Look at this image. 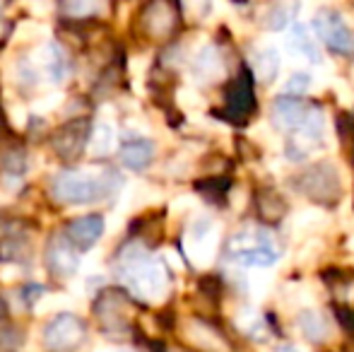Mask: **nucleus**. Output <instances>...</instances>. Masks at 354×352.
<instances>
[{
  "label": "nucleus",
  "instance_id": "f257e3e1",
  "mask_svg": "<svg viewBox=\"0 0 354 352\" xmlns=\"http://www.w3.org/2000/svg\"><path fill=\"white\" fill-rule=\"evenodd\" d=\"M121 176L113 169L102 172V174L71 169L53 178L51 193L56 201L66 203V205H84V203L104 201V198L113 196L121 188Z\"/></svg>",
  "mask_w": 354,
  "mask_h": 352
},
{
  "label": "nucleus",
  "instance_id": "f03ea898",
  "mask_svg": "<svg viewBox=\"0 0 354 352\" xmlns=\"http://www.w3.org/2000/svg\"><path fill=\"white\" fill-rule=\"evenodd\" d=\"M87 338V326L75 314H56L44 326V345L51 352H73Z\"/></svg>",
  "mask_w": 354,
  "mask_h": 352
},
{
  "label": "nucleus",
  "instance_id": "7ed1b4c3",
  "mask_svg": "<svg viewBox=\"0 0 354 352\" xmlns=\"http://www.w3.org/2000/svg\"><path fill=\"white\" fill-rule=\"evenodd\" d=\"M123 275L128 277V285L136 292H140L142 297H162L164 287H167V277L159 263H154L152 259H147L145 254H131L123 263Z\"/></svg>",
  "mask_w": 354,
  "mask_h": 352
},
{
  "label": "nucleus",
  "instance_id": "20e7f679",
  "mask_svg": "<svg viewBox=\"0 0 354 352\" xmlns=\"http://www.w3.org/2000/svg\"><path fill=\"white\" fill-rule=\"evenodd\" d=\"M94 314L106 333H126L131 324V297L123 290H104L94 302Z\"/></svg>",
  "mask_w": 354,
  "mask_h": 352
},
{
  "label": "nucleus",
  "instance_id": "39448f33",
  "mask_svg": "<svg viewBox=\"0 0 354 352\" xmlns=\"http://www.w3.org/2000/svg\"><path fill=\"white\" fill-rule=\"evenodd\" d=\"M232 256L243 266L266 268V266H272L277 259H280V251H277V246L272 244L266 234H258V237L241 234L234 239Z\"/></svg>",
  "mask_w": 354,
  "mask_h": 352
},
{
  "label": "nucleus",
  "instance_id": "423d86ee",
  "mask_svg": "<svg viewBox=\"0 0 354 352\" xmlns=\"http://www.w3.org/2000/svg\"><path fill=\"white\" fill-rule=\"evenodd\" d=\"M313 29H316L318 39H323L333 51L350 53L354 48L352 32L335 10H318L316 17H313Z\"/></svg>",
  "mask_w": 354,
  "mask_h": 352
},
{
  "label": "nucleus",
  "instance_id": "0eeeda50",
  "mask_svg": "<svg viewBox=\"0 0 354 352\" xmlns=\"http://www.w3.org/2000/svg\"><path fill=\"white\" fill-rule=\"evenodd\" d=\"M89 140V121L87 118H75L61 126L51 138V145L61 160H77L84 152Z\"/></svg>",
  "mask_w": 354,
  "mask_h": 352
},
{
  "label": "nucleus",
  "instance_id": "6e6552de",
  "mask_svg": "<svg viewBox=\"0 0 354 352\" xmlns=\"http://www.w3.org/2000/svg\"><path fill=\"white\" fill-rule=\"evenodd\" d=\"M301 188L306 196L316 198V201L330 203L337 201L342 186H340V176H337L335 167L333 165H316L311 172L301 176Z\"/></svg>",
  "mask_w": 354,
  "mask_h": 352
},
{
  "label": "nucleus",
  "instance_id": "1a4fd4ad",
  "mask_svg": "<svg viewBox=\"0 0 354 352\" xmlns=\"http://www.w3.org/2000/svg\"><path fill=\"white\" fill-rule=\"evenodd\" d=\"M323 116L321 111H311L301 128L294 133V138L287 142V157L292 162H304L308 155H311L313 147H321L323 142Z\"/></svg>",
  "mask_w": 354,
  "mask_h": 352
},
{
  "label": "nucleus",
  "instance_id": "9d476101",
  "mask_svg": "<svg viewBox=\"0 0 354 352\" xmlns=\"http://www.w3.org/2000/svg\"><path fill=\"white\" fill-rule=\"evenodd\" d=\"M80 251L75 249V246L68 241L66 234H56L51 237V241H48L46 246V266L48 270L53 272V275L58 277H68L73 275L75 270H77L80 266Z\"/></svg>",
  "mask_w": 354,
  "mask_h": 352
},
{
  "label": "nucleus",
  "instance_id": "9b49d317",
  "mask_svg": "<svg viewBox=\"0 0 354 352\" xmlns=\"http://www.w3.org/2000/svg\"><path fill=\"white\" fill-rule=\"evenodd\" d=\"M104 234V217L102 215H82L77 220H73L66 230L68 241L77 251H87L102 239Z\"/></svg>",
  "mask_w": 354,
  "mask_h": 352
},
{
  "label": "nucleus",
  "instance_id": "f8f14e48",
  "mask_svg": "<svg viewBox=\"0 0 354 352\" xmlns=\"http://www.w3.org/2000/svg\"><path fill=\"white\" fill-rule=\"evenodd\" d=\"M308 113H311V109L299 97H280L272 104V121H275V126L282 128V131L297 133L299 128L306 123Z\"/></svg>",
  "mask_w": 354,
  "mask_h": 352
},
{
  "label": "nucleus",
  "instance_id": "ddd939ff",
  "mask_svg": "<svg viewBox=\"0 0 354 352\" xmlns=\"http://www.w3.org/2000/svg\"><path fill=\"white\" fill-rule=\"evenodd\" d=\"M176 24V15H174V8L167 3H154L145 10V29H147L152 37H167L169 32Z\"/></svg>",
  "mask_w": 354,
  "mask_h": 352
},
{
  "label": "nucleus",
  "instance_id": "4468645a",
  "mask_svg": "<svg viewBox=\"0 0 354 352\" xmlns=\"http://www.w3.org/2000/svg\"><path fill=\"white\" fill-rule=\"evenodd\" d=\"M152 142L145 140V138H136V140H128L126 145L121 147V162L128 167V169L142 172L145 167L152 162Z\"/></svg>",
  "mask_w": 354,
  "mask_h": 352
},
{
  "label": "nucleus",
  "instance_id": "2eb2a0df",
  "mask_svg": "<svg viewBox=\"0 0 354 352\" xmlns=\"http://www.w3.org/2000/svg\"><path fill=\"white\" fill-rule=\"evenodd\" d=\"M277 71H280V53H277L275 48L266 46L253 53V75L261 82L275 80Z\"/></svg>",
  "mask_w": 354,
  "mask_h": 352
},
{
  "label": "nucleus",
  "instance_id": "dca6fc26",
  "mask_svg": "<svg viewBox=\"0 0 354 352\" xmlns=\"http://www.w3.org/2000/svg\"><path fill=\"white\" fill-rule=\"evenodd\" d=\"M289 51L311 63H321V53H318L316 41H313V37L308 34V29L304 24H294L292 39H289Z\"/></svg>",
  "mask_w": 354,
  "mask_h": 352
},
{
  "label": "nucleus",
  "instance_id": "f3484780",
  "mask_svg": "<svg viewBox=\"0 0 354 352\" xmlns=\"http://www.w3.org/2000/svg\"><path fill=\"white\" fill-rule=\"evenodd\" d=\"M299 326H301L304 335L313 343H321V340L328 338V321L323 319L318 311L313 309H306L299 314Z\"/></svg>",
  "mask_w": 354,
  "mask_h": 352
},
{
  "label": "nucleus",
  "instance_id": "a211bd4d",
  "mask_svg": "<svg viewBox=\"0 0 354 352\" xmlns=\"http://www.w3.org/2000/svg\"><path fill=\"white\" fill-rule=\"evenodd\" d=\"M196 73H201L205 80H214V77H219L224 73V61L222 56H219L217 48H205V51L198 56L196 61Z\"/></svg>",
  "mask_w": 354,
  "mask_h": 352
},
{
  "label": "nucleus",
  "instance_id": "6ab92c4d",
  "mask_svg": "<svg viewBox=\"0 0 354 352\" xmlns=\"http://www.w3.org/2000/svg\"><path fill=\"white\" fill-rule=\"evenodd\" d=\"M113 142V131L111 126H106V123H102V126L97 128V133L92 136V147L97 152H106L109 147H111Z\"/></svg>",
  "mask_w": 354,
  "mask_h": 352
},
{
  "label": "nucleus",
  "instance_id": "aec40b11",
  "mask_svg": "<svg viewBox=\"0 0 354 352\" xmlns=\"http://www.w3.org/2000/svg\"><path fill=\"white\" fill-rule=\"evenodd\" d=\"M311 85V77L306 75V73H297V75H292L287 80V85H284V92H287V97H299V94H304Z\"/></svg>",
  "mask_w": 354,
  "mask_h": 352
},
{
  "label": "nucleus",
  "instance_id": "412c9836",
  "mask_svg": "<svg viewBox=\"0 0 354 352\" xmlns=\"http://www.w3.org/2000/svg\"><path fill=\"white\" fill-rule=\"evenodd\" d=\"M287 22H289V8H282V5H277L275 10H270L268 12V29H284L287 27Z\"/></svg>",
  "mask_w": 354,
  "mask_h": 352
},
{
  "label": "nucleus",
  "instance_id": "4be33fe9",
  "mask_svg": "<svg viewBox=\"0 0 354 352\" xmlns=\"http://www.w3.org/2000/svg\"><path fill=\"white\" fill-rule=\"evenodd\" d=\"M63 12L71 15V17H82V15H92L97 12V5H89V3H66L63 5Z\"/></svg>",
  "mask_w": 354,
  "mask_h": 352
},
{
  "label": "nucleus",
  "instance_id": "5701e85b",
  "mask_svg": "<svg viewBox=\"0 0 354 352\" xmlns=\"http://www.w3.org/2000/svg\"><path fill=\"white\" fill-rule=\"evenodd\" d=\"M3 314H5V306H3V302H0V319H3Z\"/></svg>",
  "mask_w": 354,
  "mask_h": 352
}]
</instances>
